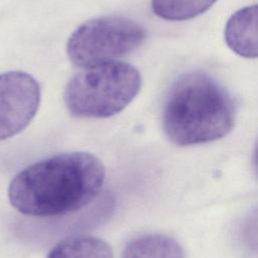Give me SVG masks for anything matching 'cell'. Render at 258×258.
Wrapping results in <instances>:
<instances>
[{
	"instance_id": "5",
	"label": "cell",
	"mask_w": 258,
	"mask_h": 258,
	"mask_svg": "<svg viewBox=\"0 0 258 258\" xmlns=\"http://www.w3.org/2000/svg\"><path fill=\"white\" fill-rule=\"evenodd\" d=\"M40 87L29 74L10 71L0 74V141L25 129L40 103Z\"/></svg>"
},
{
	"instance_id": "10",
	"label": "cell",
	"mask_w": 258,
	"mask_h": 258,
	"mask_svg": "<svg viewBox=\"0 0 258 258\" xmlns=\"http://www.w3.org/2000/svg\"><path fill=\"white\" fill-rule=\"evenodd\" d=\"M240 237L244 250L252 257L258 258V208L243 221Z\"/></svg>"
},
{
	"instance_id": "8",
	"label": "cell",
	"mask_w": 258,
	"mask_h": 258,
	"mask_svg": "<svg viewBox=\"0 0 258 258\" xmlns=\"http://www.w3.org/2000/svg\"><path fill=\"white\" fill-rule=\"evenodd\" d=\"M46 258H113V252L104 240L80 235L59 241L50 249Z\"/></svg>"
},
{
	"instance_id": "2",
	"label": "cell",
	"mask_w": 258,
	"mask_h": 258,
	"mask_svg": "<svg viewBox=\"0 0 258 258\" xmlns=\"http://www.w3.org/2000/svg\"><path fill=\"white\" fill-rule=\"evenodd\" d=\"M235 121V106L228 92L204 72L180 76L166 97L162 122L167 138L189 146L227 135Z\"/></svg>"
},
{
	"instance_id": "1",
	"label": "cell",
	"mask_w": 258,
	"mask_h": 258,
	"mask_svg": "<svg viewBox=\"0 0 258 258\" xmlns=\"http://www.w3.org/2000/svg\"><path fill=\"white\" fill-rule=\"evenodd\" d=\"M105 178V166L94 154L61 153L19 171L9 184L8 199L26 216H61L89 205L101 191Z\"/></svg>"
},
{
	"instance_id": "9",
	"label": "cell",
	"mask_w": 258,
	"mask_h": 258,
	"mask_svg": "<svg viewBox=\"0 0 258 258\" xmlns=\"http://www.w3.org/2000/svg\"><path fill=\"white\" fill-rule=\"evenodd\" d=\"M213 1H153L152 11L155 15L166 20H186L209 10Z\"/></svg>"
},
{
	"instance_id": "11",
	"label": "cell",
	"mask_w": 258,
	"mask_h": 258,
	"mask_svg": "<svg viewBox=\"0 0 258 258\" xmlns=\"http://www.w3.org/2000/svg\"><path fill=\"white\" fill-rule=\"evenodd\" d=\"M254 164H255V168L257 171V175H258V139L255 145V150H254Z\"/></svg>"
},
{
	"instance_id": "4",
	"label": "cell",
	"mask_w": 258,
	"mask_h": 258,
	"mask_svg": "<svg viewBox=\"0 0 258 258\" xmlns=\"http://www.w3.org/2000/svg\"><path fill=\"white\" fill-rule=\"evenodd\" d=\"M146 31L135 20L123 16H103L80 25L70 36L67 53L80 68H92L126 55L138 48Z\"/></svg>"
},
{
	"instance_id": "7",
	"label": "cell",
	"mask_w": 258,
	"mask_h": 258,
	"mask_svg": "<svg viewBox=\"0 0 258 258\" xmlns=\"http://www.w3.org/2000/svg\"><path fill=\"white\" fill-rule=\"evenodd\" d=\"M121 258H184L180 245L162 234H147L129 241Z\"/></svg>"
},
{
	"instance_id": "3",
	"label": "cell",
	"mask_w": 258,
	"mask_h": 258,
	"mask_svg": "<svg viewBox=\"0 0 258 258\" xmlns=\"http://www.w3.org/2000/svg\"><path fill=\"white\" fill-rule=\"evenodd\" d=\"M140 87L138 70L115 60L84 69L73 76L64 88L63 101L75 117L109 118L125 109Z\"/></svg>"
},
{
	"instance_id": "6",
	"label": "cell",
	"mask_w": 258,
	"mask_h": 258,
	"mask_svg": "<svg viewBox=\"0 0 258 258\" xmlns=\"http://www.w3.org/2000/svg\"><path fill=\"white\" fill-rule=\"evenodd\" d=\"M225 41L240 56L258 57V4L241 8L229 18Z\"/></svg>"
}]
</instances>
